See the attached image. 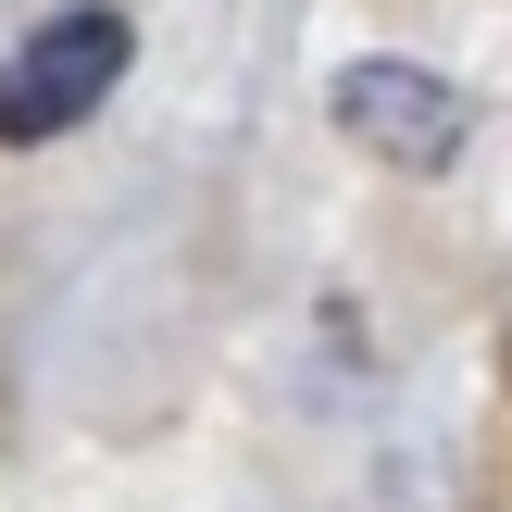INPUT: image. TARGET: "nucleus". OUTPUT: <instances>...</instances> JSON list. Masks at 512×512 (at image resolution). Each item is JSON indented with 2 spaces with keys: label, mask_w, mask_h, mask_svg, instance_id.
Returning <instances> with one entry per match:
<instances>
[{
  "label": "nucleus",
  "mask_w": 512,
  "mask_h": 512,
  "mask_svg": "<svg viewBox=\"0 0 512 512\" xmlns=\"http://www.w3.org/2000/svg\"><path fill=\"white\" fill-rule=\"evenodd\" d=\"M325 113H338V138L363 150V163L388 175H450L463 163V88H450L438 63H400V50H363V63L325 75Z\"/></svg>",
  "instance_id": "f257e3e1"
},
{
  "label": "nucleus",
  "mask_w": 512,
  "mask_h": 512,
  "mask_svg": "<svg viewBox=\"0 0 512 512\" xmlns=\"http://www.w3.org/2000/svg\"><path fill=\"white\" fill-rule=\"evenodd\" d=\"M113 75H125V13L75 0V13L25 25L13 63H0V150H38V138H63V125H88L100 100H113Z\"/></svg>",
  "instance_id": "f03ea898"
}]
</instances>
